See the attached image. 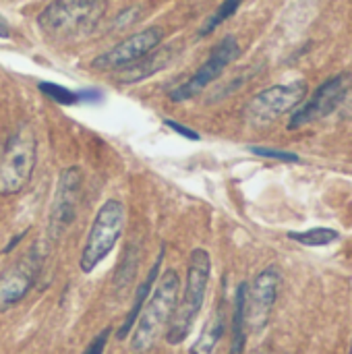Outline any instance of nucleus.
<instances>
[{
	"label": "nucleus",
	"instance_id": "f257e3e1",
	"mask_svg": "<svg viewBox=\"0 0 352 354\" xmlns=\"http://www.w3.org/2000/svg\"><path fill=\"white\" fill-rule=\"evenodd\" d=\"M180 295V276L176 270L168 268L162 278L156 282L154 292L145 301L139 319L131 332V351L137 354H147L156 348L160 338L166 334L176 301Z\"/></svg>",
	"mask_w": 352,
	"mask_h": 354
},
{
	"label": "nucleus",
	"instance_id": "f03ea898",
	"mask_svg": "<svg viewBox=\"0 0 352 354\" xmlns=\"http://www.w3.org/2000/svg\"><path fill=\"white\" fill-rule=\"evenodd\" d=\"M210 276H212V257L205 249L197 247L191 251L189 261H187V280H185V290L183 295H178L176 301V309L172 315V322L166 330V340L170 346H178L187 340V336L191 334L205 295H207V286H210Z\"/></svg>",
	"mask_w": 352,
	"mask_h": 354
},
{
	"label": "nucleus",
	"instance_id": "7ed1b4c3",
	"mask_svg": "<svg viewBox=\"0 0 352 354\" xmlns=\"http://www.w3.org/2000/svg\"><path fill=\"white\" fill-rule=\"evenodd\" d=\"M108 0H52L39 15L37 27L56 39L91 33L106 17Z\"/></svg>",
	"mask_w": 352,
	"mask_h": 354
},
{
	"label": "nucleus",
	"instance_id": "20e7f679",
	"mask_svg": "<svg viewBox=\"0 0 352 354\" xmlns=\"http://www.w3.org/2000/svg\"><path fill=\"white\" fill-rule=\"evenodd\" d=\"M37 162V139L31 124H19L0 151V197L19 195L31 180Z\"/></svg>",
	"mask_w": 352,
	"mask_h": 354
},
{
	"label": "nucleus",
	"instance_id": "39448f33",
	"mask_svg": "<svg viewBox=\"0 0 352 354\" xmlns=\"http://www.w3.org/2000/svg\"><path fill=\"white\" fill-rule=\"evenodd\" d=\"M127 207L120 199H106L98 209L79 257V270L91 274L116 247L124 232Z\"/></svg>",
	"mask_w": 352,
	"mask_h": 354
},
{
	"label": "nucleus",
	"instance_id": "423d86ee",
	"mask_svg": "<svg viewBox=\"0 0 352 354\" xmlns=\"http://www.w3.org/2000/svg\"><path fill=\"white\" fill-rule=\"evenodd\" d=\"M241 54V48H239V41L237 37L232 35H226L222 37L214 50L210 52L207 60L187 79L183 81L178 87H174L168 97L174 102V104H180V102H187V100H193L195 95H199L207 85H212Z\"/></svg>",
	"mask_w": 352,
	"mask_h": 354
},
{
	"label": "nucleus",
	"instance_id": "0eeeda50",
	"mask_svg": "<svg viewBox=\"0 0 352 354\" xmlns=\"http://www.w3.org/2000/svg\"><path fill=\"white\" fill-rule=\"evenodd\" d=\"M307 95L305 81H295L286 85H272L257 95H253L245 108V118L253 127H266L280 118L282 114L295 110Z\"/></svg>",
	"mask_w": 352,
	"mask_h": 354
},
{
	"label": "nucleus",
	"instance_id": "6e6552de",
	"mask_svg": "<svg viewBox=\"0 0 352 354\" xmlns=\"http://www.w3.org/2000/svg\"><path fill=\"white\" fill-rule=\"evenodd\" d=\"M83 191V170L79 166H68L60 172L56 191L52 197V207L48 216V236L60 239L64 230L73 224Z\"/></svg>",
	"mask_w": 352,
	"mask_h": 354
},
{
	"label": "nucleus",
	"instance_id": "1a4fd4ad",
	"mask_svg": "<svg viewBox=\"0 0 352 354\" xmlns=\"http://www.w3.org/2000/svg\"><path fill=\"white\" fill-rule=\"evenodd\" d=\"M164 35H166L164 33V27H160V25L145 27V29H141V31L124 37L122 41H118L116 46H112L110 50H106L98 58H93L91 68L106 71V73L108 71H120V68L137 62L139 58L147 56L156 48H160Z\"/></svg>",
	"mask_w": 352,
	"mask_h": 354
},
{
	"label": "nucleus",
	"instance_id": "9d476101",
	"mask_svg": "<svg viewBox=\"0 0 352 354\" xmlns=\"http://www.w3.org/2000/svg\"><path fill=\"white\" fill-rule=\"evenodd\" d=\"M280 284H282L280 270L276 266H270L255 276L251 286H247V307H245L247 332L257 334L266 330L280 292Z\"/></svg>",
	"mask_w": 352,
	"mask_h": 354
},
{
	"label": "nucleus",
	"instance_id": "9b49d317",
	"mask_svg": "<svg viewBox=\"0 0 352 354\" xmlns=\"http://www.w3.org/2000/svg\"><path fill=\"white\" fill-rule=\"evenodd\" d=\"M349 87H351V75H336L324 81L307 102H301L293 110L288 129H301L305 124L322 120L324 116H330L342 104Z\"/></svg>",
	"mask_w": 352,
	"mask_h": 354
},
{
	"label": "nucleus",
	"instance_id": "f8f14e48",
	"mask_svg": "<svg viewBox=\"0 0 352 354\" xmlns=\"http://www.w3.org/2000/svg\"><path fill=\"white\" fill-rule=\"evenodd\" d=\"M39 268L41 257L35 249H31L27 255H23L0 274V313L10 311L29 295L37 280Z\"/></svg>",
	"mask_w": 352,
	"mask_h": 354
},
{
	"label": "nucleus",
	"instance_id": "ddd939ff",
	"mask_svg": "<svg viewBox=\"0 0 352 354\" xmlns=\"http://www.w3.org/2000/svg\"><path fill=\"white\" fill-rule=\"evenodd\" d=\"M162 261H164V247H162V251H160V255H158V259H156L154 268L149 270V274L145 276V280H143V282L139 284V288H137V295H135L133 307L129 309V313H127V317H124L122 326H120V328H118V332H116V338H118V340H127V338L131 336V332H133V328H135V324H137V319H139V313H141V309H143L145 301L149 299L151 288H154V286H156V282H158Z\"/></svg>",
	"mask_w": 352,
	"mask_h": 354
},
{
	"label": "nucleus",
	"instance_id": "4468645a",
	"mask_svg": "<svg viewBox=\"0 0 352 354\" xmlns=\"http://www.w3.org/2000/svg\"><path fill=\"white\" fill-rule=\"evenodd\" d=\"M168 62H170V50H158V48H156V50L149 52L147 56L139 58L137 62H133V64L120 68L118 75H116V79H118L120 83L131 85V83L143 81V79H147V77L160 73Z\"/></svg>",
	"mask_w": 352,
	"mask_h": 354
},
{
	"label": "nucleus",
	"instance_id": "2eb2a0df",
	"mask_svg": "<svg viewBox=\"0 0 352 354\" xmlns=\"http://www.w3.org/2000/svg\"><path fill=\"white\" fill-rule=\"evenodd\" d=\"M224 330H226V315H224V303L220 301V305L214 309L210 322L205 324L201 336L191 346L189 354H218V346L224 338Z\"/></svg>",
	"mask_w": 352,
	"mask_h": 354
},
{
	"label": "nucleus",
	"instance_id": "dca6fc26",
	"mask_svg": "<svg viewBox=\"0 0 352 354\" xmlns=\"http://www.w3.org/2000/svg\"><path fill=\"white\" fill-rule=\"evenodd\" d=\"M247 282H241L234 292V307H232V342H230V354H243L247 344Z\"/></svg>",
	"mask_w": 352,
	"mask_h": 354
},
{
	"label": "nucleus",
	"instance_id": "f3484780",
	"mask_svg": "<svg viewBox=\"0 0 352 354\" xmlns=\"http://www.w3.org/2000/svg\"><path fill=\"white\" fill-rule=\"evenodd\" d=\"M288 239L305 247H326L336 243L340 234L332 228H311L305 232H288Z\"/></svg>",
	"mask_w": 352,
	"mask_h": 354
},
{
	"label": "nucleus",
	"instance_id": "a211bd4d",
	"mask_svg": "<svg viewBox=\"0 0 352 354\" xmlns=\"http://www.w3.org/2000/svg\"><path fill=\"white\" fill-rule=\"evenodd\" d=\"M39 91L50 97L54 104H60V106H75L81 102V91H73L68 87H62L58 83H50V81H39L37 83Z\"/></svg>",
	"mask_w": 352,
	"mask_h": 354
},
{
	"label": "nucleus",
	"instance_id": "6ab92c4d",
	"mask_svg": "<svg viewBox=\"0 0 352 354\" xmlns=\"http://www.w3.org/2000/svg\"><path fill=\"white\" fill-rule=\"evenodd\" d=\"M241 4H243V0H224L216 10H214V15L203 23V27L199 29V35L201 37H205V35H210V33H214L224 21H228L239 8H241Z\"/></svg>",
	"mask_w": 352,
	"mask_h": 354
},
{
	"label": "nucleus",
	"instance_id": "aec40b11",
	"mask_svg": "<svg viewBox=\"0 0 352 354\" xmlns=\"http://www.w3.org/2000/svg\"><path fill=\"white\" fill-rule=\"evenodd\" d=\"M110 334H112V328H104V330L89 342V346L83 351V354H104L106 344H108V340H110Z\"/></svg>",
	"mask_w": 352,
	"mask_h": 354
},
{
	"label": "nucleus",
	"instance_id": "412c9836",
	"mask_svg": "<svg viewBox=\"0 0 352 354\" xmlns=\"http://www.w3.org/2000/svg\"><path fill=\"white\" fill-rule=\"evenodd\" d=\"M251 151L257 156L274 158V160H282V162H299V156H295L290 151H280V149H270V147H251Z\"/></svg>",
	"mask_w": 352,
	"mask_h": 354
},
{
	"label": "nucleus",
	"instance_id": "4be33fe9",
	"mask_svg": "<svg viewBox=\"0 0 352 354\" xmlns=\"http://www.w3.org/2000/svg\"><path fill=\"white\" fill-rule=\"evenodd\" d=\"M164 122H166V127H170L174 133H178V135H183V137H187V139H191V141H199V135H197L193 129L183 127V124H178L176 120H172V118H166Z\"/></svg>",
	"mask_w": 352,
	"mask_h": 354
},
{
	"label": "nucleus",
	"instance_id": "5701e85b",
	"mask_svg": "<svg viewBox=\"0 0 352 354\" xmlns=\"http://www.w3.org/2000/svg\"><path fill=\"white\" fill-rule=\"evenodd\" d=\"M137 17H139V10H137V8H124V10L120 12V17H116V27L122 29V27L131 25Z\"/></svg>",
	"mask_w": 352,
	"mask_h": 354
},
{
	"label": "nucleus",
	"instance_id": "b1692460",
	"mask_svg": "<svg viewBox=\"0 0 352 354\" xmlns=\"http://www.w3.org/2000/svg\"><path fill=\"white\" fill-rule=\"evenodd\" d=\"M27 232H29V228H27V230H23L21 234H15V236H12V241H10V243H8V245L2 249V253H10V251H12V249H15V247H17V245H19V243H21V241L27 236Z\"/></svg>",
	"mask_w": 352,
	"mask_h": 354
},
{
	"label": "nucleus",
	"instance_id": "393cba45",
	"mask_svg": "<svg viewBox=\"0 0 352 354\" xmlns=\"http://www.w3.org/2000/svg\"><path fill=\"white\" fill-rule=\"evenodd\" d=\"M0 37L2 39H8L10 37V29H8V23L0 17Z\"/></svg>",
	"mask_w": 352,
	"mask_h": 354
},
{
	"label": "nucleus",
	"instance_id": "a878e982",
	"mask_svg": "<svg viewBox=\"0 0 352 354\" xmlns=\"http://www.w3.org/2000/svg\"><path fill=\"white\" fill-rule=\"evenodd\" d=\"M351 354H352V344H351Z\"/></svg>",
	"mask_w": 352,
	"mask_h": 354
}]
</instances>
